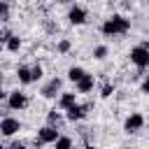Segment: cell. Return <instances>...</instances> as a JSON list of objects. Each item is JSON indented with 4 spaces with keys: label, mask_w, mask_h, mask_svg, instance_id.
I'll return each instance as SVG.
<instances>
[{
    "label": "cell",
    "mask_w": 149,
    "mask_h": 149,
    "mask_svg": "<svg viewBox=\"0 0 149 149\" xmlns=\"http://www.w3.org/2000/svg\"><path fill=\"white\" fill-rule=\"evenodd\" d=\"M100 30H102V35H109V37L112 35H126L130 30V19H126L123 14H112L109 19L102 21Z\"/></svg>",
    "instance_id": "cell-1"
},
{
    "label": "cell",
    "mask_w": 149,
    "mask_h": 149,
    "mask_svg": "<svg viewBox=\"0 0 149 149\" xmlns=\"http://www.w3.org/2000/svg\"><path fill=\"white\" fill-rule=\"evenodd\" d=\"M128 56H130V63H133L135 68H140V70L149 68V49H147L144 44H137V47H133Z\"/></svg>",
    "instance_id": "cell-2"
},
{
    "label": "cell",
    "mask_w": 149,
    "mask_h": 149,
    "mask_svg": "<svg viewBox=\"0 0 149 149\" xmlns=\"http://www.w3.org/2000/svg\"><path fill=\"white\" fill-rule=\"evenodd\" d=\"M7 107L9 109H14V112H21V109H26L28 107V95L23 93V91H9V95H7Z\"/></svg>",
    "instance_id": "cell-3"
},
{
    "label": "cell",
    "mask_w": 149,
    "mask_h": 149,
    "mask_svg": "<svg viewBox=\"0 0 149 149\" xmlns=\"http://www.w3.org/2000/svg\"><path fill=\"white\" fill-rule=\"evenodd\" d=\"M19 130H21V121H19L16 116L5 114L2 121H0V133H2V137H14Z\"/></svg>",
    "instance_id": "cell-4"
},
{
    "label": "cell",
    "mask_w": 149,
    "mask_h": 149,
    "mask_svg": "<svg viewBox=\"0 0 149 149\" xmlns=\"http://www.w3.org/2000/svg\"><path fill=\"white\" fill-rule=\"evenodd\" d=\"M142 126H144V116H142L140 112H130V114L126 116V121H123V130H126L128 135L142 130Z\"/></svg>",
    "instance_id": "cell-5"
},
{
    "label": "cell",
    "mask_w": 149,
    "mask_h": 149,
    "mask_svg": "<svg viewBox=\"0 0 149 149\" xmlns=\"http://www.w3.org/2000/svg\"><path fill=\"white\" fill-rule=\"evenodd\" d=\"M37 137H40L44 144H54V142L61 137V130H58V126H51V123H47V126H42V128L37 130Z\"/></svg>",
    "instance_id": "cell-6"
},
{
    "label": "cell",
    "mask_w": 149,
    "mask_h": 149,
    "mask_svg": "<svg viewBox=\"0 0 149 149\" xmlns=\"http://www.w3.org/2000/svg\"><path fill=\"white\" fill-rule=\"evenodd\" d=\"M86 19H88V12H86L84 7H79V5H72V7H70V12H68V21H70L72 26H84Z\"/></svg>",
    "instance_id": "cell-7"
},
{
    "label": "cell",
    "mask_w": 149,
    "mask_h": 149,
    "mask_svg": "<svg viewBox=\"0 0 149 149\" xmlns=\"http://www.w3.org/2000/svg\"><path fill=\"white\" fill-rule=\"evenodd\" d=\"M63 79H58V77H51L44 86H42V95L44 98H56V95H61L63 91Z\"/></svg>",
    "instance_id": "cell-8"
},
{
    "label": "cell",
    "mask_w": 149,
    "mask_h": 149,
    "mask_svg": "<svg viewBox=\"0 0 149 149\" xmlns=\"http://www.w3.org/2000/svg\"><path fill=\"white\" fill-rule=\"evenodd\" d=\"M86 114H88V105H72L70 109H65V119L72 121V123L86 119Z\"/></svg>",
    "instance_id": "cell-9"
},
{
    "label": "cell",
    "mask_w": 149,
    "mask_h": 149,
    "mask_svg": "<svg viewBox=\"0 0 149 149\" xmlns=\"http://www.w3.org/2000/svg\"><path fill=\"white\" fill-rule=\"evenodd\" d=\"M74 86H77V93H91V91H93V86H95V77L86 72V74H84Z\"/></svg>",
    "instance_id": "cell-10"
},
{
    "label": "cell",
    "mask_w": 149,
    "mask_h": 149,
    "mask_svg": "<svg viewBox=\"0 0 149 149\" xmlns=\"http://www.w3.org/2000/svg\"><path fill=\"white\" fill-rule=\"evenodd\" d=\"M72 105H77V93H70V91H63L58 95V109H70Z\"/></svg>",
    "instance_id": "cell-11"
},
{
    "label": "cell",
    "mask_w": 149,
    "mask_h": 149,
    "mask_svg": "<svg viewBox=\"0 0 149 149\" xmlns=\"http://www.w3.org/2000/svg\"><path fill=\"white\" fill-rule=\"evenodd\" d=\"M16 79H19L21 86L33 84V70H30L28 65H19V68H16Z\"/></svg>",
    "instance_id": "cell-12"
},
{
    "label": "cell",
    "mask_w": 149,
    "mask_h": 149,
    "mask_svg": "<svg viewBox=\"0 0 149 149\" xmlns=\"http://www.w3.org/2000/svg\"><path fill=\"white\" fill-rule=\"evenodd\" d=\"M84 74H86V70H84L81 65H72V68L68 70V79H70L72 84H77V81H79V79H81Z\"/></svg>",
    "instance_id": "cell-13"
},
{
    "label": "cell",
    "mask_w": 149,
    "mask_h": 149,
    "mask_svg": "<svg viewBox=\"0 0 149 149\" xmlns=\"http://www.w3.org/2000/svg\"><path fill=\"white\" fill-rule=\"evenodd\" d=\"M5 49H7L9 54H16V51L21 49V37H19V35H12V37L7 40V44H5Z\"/></svg>",
    "instance_id": "cell-14"
},
{
    "label": "cell",
    "mask_w": 149,
    "mask_h": 149,
    "mask_svg": "<svg viewBox=\"0 0 149 149\" xmlns=\"http://www.w3.org/2000/svg\"><path fill=\"white\" fill-rule=\"evenodd\" d=\"M47 121L51 123V126H61V121H63V114L54 107V109H49V114H47Z\"/></svg>",
    "instance_id": "cell-15"
},
{
    "label": "cell",
    "mask_w": 149,
    "mask_h": 149,
    "mask_svg": "<svg viewBox=\"0 0 149 149\" xmlns=\"http://www.w3.org/2000/svg\"><path fill=\"white\" fill-rule=\"evenodd\" d=\"M54 149H72V137H68V135H61V137L54 142Z\"/></svg>",
    "instance_id": "cell-16"
},
{
    "label": "cell",
    "mask_w": 149,
    "mask_h": 149,
    "mask_svg": "<svg viewBox=\"0 0 149 149\" xmlns=\"http://www.w3.org/2000/svg\"><path fill=\"white\" fill-rule=\"evenodd\" d=\"M109 54V49L105 47V44H98V47H93V58L95 61H105V56Z\"/></svg>",
    "instance_id": "cell-17"
},
{
    "label": "cell",
    "mask_w": 149,
    "mask_h": 149,
    "mask_svg": "<svg viewBox=\"0 0 149 149\" xmlns=\"http://www.w3.org/2000/svg\"><path fill=\"white\" fill-rule=\"evenodd\" d=\"M70 49H72V42H70V40H65V37L58 40V44H56V51H58V54H68Z\"/></svg>",
    "instance_id": "cell-18"
},
{
    "label": "cell",
    "mask_w": 149,
    "mask_h": 149,
    "mask_svg": "<svg viewBox=\"0 0 149 149\" xmlns=\"http://www.w3.org/2000/svg\"><path fill=\"white\" fill-rule=\"evenodd\" d=\"M0 19H2V23L9 21V2H7V0L0 2Z\"/></svg>",
    "instance_id": "cell-19"
},
{
    "label": "cell",
    "mask_w": 149,
    "mask_h": 149,
    "mask_svg": "<svg viewBox=\"0 0 149 149\" xmlns=\"http://www.w3.org/2000/svg\"><path fill=\"white\" fill-rule=\"evenodd\" d=\"M30 70H33V81H40V79L44 77V68H42L40 63H35V65H30Z\"/></svg>",
    "instance_id": "cell-20"
},
{
    "label": "cell",
    "mask_w": 149,
    "mask_h": 149,
    "mask_svg": "<svg viewBox=\"0 0 149 149\" xmlns=\"http://www.w3.org/2000/svg\"><path fill=\"white\" fill-rule=\"evenodd\" d=\"M114 93V84L112 81H105L102 86H100V98H109Z\"/></svg>",
    "instance_id": "cell-21"
},
{
    "label": "cell",
    "mask_w": 149,
    "mask_h": 149,
    "mask_svg": "<svg viewBox=\"0 0 149 149\" xmlns=\"http://www.w3.org/2000/svg\"><path fill=\"white\" fill-rule=\"evenodd\" d=\"M12 35H14V33H12V30H9V28H7V26H5V28H2V33H0V42H2V47H5V44H7V40H9V37H12Z\"/></svg>",
    "instance_id": "cell-22"
},
{
    "label": "cell",
    "mask_w": 149,
    "mask_h": 149,
    "mask_svg": "<svg viewBox=\"0 0 149 149\" xmlns=\"http://www.w3.org/2000/svg\"><path fill=\"white\" fill-rule=\"evenodd\" d=\"M140 91H142V93H147V95H149V74H147V77H144V79H142V84H140Z\"/></svg>",
    "instance_id": "cell-23"
},
{
    "label": "cell",
    "mask_w": 149,
    "mask_h": 149,
    "mask_svg": "<svg viewBox=\"0 0 149 149\" xmlns=\"http://www.w3.org/2000/svg\"><path fill=\"white\" fill-rule=\"evenodd\" d=\"M7 149H28V147H26L23 142H12V144H9Z\"/></svg>",
    "instance_id": "cell-24"
},
{
    "label": "cell",
    "mask_w": 149,
    "mask_h": 149,
    "mask_svg": "<svg viewBox=\"0 0 149 149\" xmlns=\"http://www.w3.org/2000/svg\"><path fill=\"white\" fill-rule=\"evenodd\" d=\"M84 149H98V147H95V144H86Z\"/></svg>",
    "instance_id": "cell-25"
},
{
    "label": "cell",
    "mask_w": 149,
    "mask_h": 149,
    "mask_svg": "<svg viewBox=\"0 0 149 149\" xmlns=\"http://www.w3.org/2000/svg\"><path fill=\"white\" fill-rule=\"evenodd\" d=\"M58 2H70V0H58Z\"/></svg>",
    "instance_id": "cell-26"
},
{
    "label": "cell",
    "mask_w": 149,
    "mask_h": 149,
    "mask_svg": "<svg viewBox=\"0 0 149 149\" xmlns=\"http://www.w3.org/2000/svg\"><path fill=\"white\" fill-rule=\"evenodd\" d=\"M135 2H142V0H135Z\"/></svg>",
    "instance_id": "cell-27"
}]
</instances>
